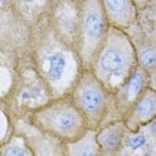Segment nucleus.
I'll list each match as a JSON object with an SVG mask.
<instances>
[{
  "instance_id": "1",
  "label": "nucleus",
  "mask_w": 156,
  "mask_h": 156,
  "mask_svg": "<svg viewBox=\"0 0 156 156\" xmlns=\"http://www.w3.org/2000/svg\"><path fill=\"white\" fill-rule=\"evenodd\" d=\"M103 23L96 12H88L84 19V31L90 39H98L101 34Z\"/></svg>"
},
{
  "instance_id": "2",
  "label": "nucleus",
  "mask_w": 156,
  "mask_h": 156,
  "mask_svg": "<svg viewBox=\"0 0 156 156\" xmlns=\"http://www.w3.org/2000/svg\"><path fill=\"white\" fill-rule=\"evenodd\" d=\"M124 64V56L119 51L108 49L101 56V66L107 71H116L120 69Z\"/></svg>"
},
{
  "instance_id": "3",
  "label": "nucleus",
  "mask_w": 156,
  "mask_h": 156,
  "mask_svg": "<svg viewBox=\"0 0 156 156\" xmlns=\"http://www.w3.org/2000/svg\"><path fill=\"white\" fill-rule=\"evenodd\" d=\"M48 63H49V68H48V76L52 80H59L62 77L63 72L66 68V59L64 56L59 52L52 54L48 58Z\"/></svg>"
},
{
  "instance_id": "4",
  "label": "nucleus",
  "mask_w": 156,
  "mask_h": 156,
  "mask_svg": "<svg viewBox=\"0 0 156 156\" xmlns=\"http://www.w3.org/2000/svg\"><path fill=\"white\" fill-rule=\"evenodd\" d=\"M81 104L87 111H95L101 104V95L95 88H86L81 94Z\"/></svg>"
},
{
  "instance_id": "5",
  "label": "nucleus",
  "mask_w": 156,
  "mask_h": 156,
  "mask_svg": "<svg viewBox=\"0 0 156 156\" xmlns=\"http://www.w3.org/2000/svg\"><path fill=\"white\" fill-rule=\"evenodd\" d=\"M156 101L151 96H144L136 107V112L140 118H150L155 112Z\"/></svg>"
},
{
  "instance_id": "6",
  "label": "nucleus",
  "mask_w": 156,
  "mask_h": 156,
  "mask_svg": "<svg viewBox=\"0 0 156 156\" xmlns=\"http://www.w3.org/2000/svg\"><path fill=\"white\" fill-rule=\"evenodd\" d=\"M141 83H143V77H141V75L139 72H135L133 75L131 76L128 84H127V94H128L129 99H133L137 95V92L140 91Z\"/></svg>"
},
{
  "instance_id": "7",
  "label": "nucleus",
  "mask_w": 156,
  "mask_h": 156,
  "mask_svg": "<svg viewBox=\"0 0 156 156\" xmlns=\"http://www.w3.org/2000/svg\"><path fill=\"white\" fill-rule=\"evenodd\" d=\"M56 124L64 131L71 129L73 126H75V116H73L71 112L59 113V115L56 116Z\"/></svg>"
},
{
  "instance_id": "8",
  "label": "nucleus",
  "mask_w": 156,
  "mask_h": 156,
  "mask_svg": "<svg viewBox=\"0 0 156 156\" xmlns=\"http://www.w3.org/2000/svg\"><path fill=\"white\" fill-rule=\"evenodd\" d=\"M140 62L147 67L156 66V51H154V49H143L140 52Z\"/></svg>"
},
{
  "instance_id": "9",
  "label": "nucleus",
  "mask_w": 156,
  "mask_h": 156,
  "mask_svg": "<svg viewBox=\"0 0 156 156\" xmlns=\"http://www.w3.org/2000/svg\"><path fill=\"white\" fill-rule=\"evenodd\" d=\"M109 11L115 13H122L127 8V0H105Z\"/></svg>"
},
{
  "instance_id": "10",
  "label": "nucleus",
  "mask_w": 156,
  "mask_h": 156,
  "mask_svg": "<svg viewBox=\"0 0 156 156\" xmlns=\"http://www.w3.org/2000/svg\"><path fill=\"white\" fill-rule=\"evenodd\" d=\"M145 143V137L143 136V135H137V136H133L132 139L129 140V145L132 150H136V148L141 147Z\"/></svg>"
},
{
  "instance_id": "11",
  "label": "nucleus",
  "mask_w": 156,
  "mask_h": 156,
  "mask_svg": "<svg viewBox=\"0 0 156 156\" xmlns=\"http://www.w3.org/2000/svg\"><path fill=\"white\" fill-rule=\"evenodd\" d=\"M24 152L22 150H19V148H16V147H11L9 150H7L5 151V155H16V156H19V155H23Z\"/></svg>"
},
{
  "instance_id": "12",
  "label": "nucleus",
  "mask_w": 156,
  "mask_h": 156,
  "mask_svg": "<svg viewBox=\"0 0 156 156\" xmlns=\"http://www.w3.org/2000/svg\"><path fill=\"white\" fill-rule=\"evenodd\" d=\"M152 131H154V132L156 133V123L154 124V126H152Z\"/></svg>"
},
{
  "instance_id": "13",
  "label": "nucleus",
  "mask_w": 156,
  "mask_h": 156,
  "mask_svg": "<svg viewBox=\"0 0 156 156\" xmlns=\"http://www.w3.org/2000/svg\"><path fill=\"white\" fill-rule=\"evenodd\" d=\"M24 2H34V0H24Z\"/></svg>"
},
{
  "instance_id": "14",
  "label": "nucleus",
  "mask_w": 156,
  "mask_h": 156,
  "mask_svg": "<svg viewBox=\"0 0 156 156\" xmlns=\"http://www.w3.org/2000/svg\"><path fill=\"white\" fill-rule=\"evenodd\" d=\"M155 81H156V76H155Z\"/></svg>"
}]
</instances>
